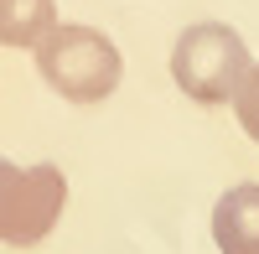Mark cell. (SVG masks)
<instances>
[{
  "label": "cell",
  "mask_w": 259,
  "mask_h": 254,
  "mask_svg": "<svg viewBox=\"0 0 259 254\" xmlns=\"http://www.w3.org/2000/svg\"><path fill=\"white\" fill-rule=\"evenodd\" d=\"M233 114H239L244 135L259 145V62H249V73L239 83V94H233Z\"/></svg>",
  "instance_id": "6"
},
{
  "label": "cell",
  "mask_w": 259,
  "mask_h": 254,
  "mask_svg": "<svg viewBox=\"0 0 259 254\" xmlns=\"http://www.w3.org/2000/svg\"><path fill=\"white\" fill-rule=\"evenodd\" d=\"M57 26L52 0H0V47H36Z\"/></svg>",
  "instance_id": "5"
},
{
  "label": "cell",
  "mask_w": 259,
  "mask_h": 254,
  "mask_svg": "<svg viewBox=\"0 0 259 254\" xmlns=\"http://www.w3.org/2000/svg\"><path fill=\"white\" fill-rule=\"evenodd\" d=\"M36 68L47 78V89L62 94L68 104H104L119 89V47L94 26L78 21H57V26L36 41Z\"/></svg>",
  "instance_id": "1"
},
{
  "label": "cell",
  "mask_w": 259,
  "mask_h": 254,
  "mask_svg": "<svg viewBox=\"0 0 259 254\" xmlns=\"http://www.w3.org/2000/svg\"><path fill=\"white\" fill-rule=\"evenodd\" d=\"M244 73H249V47L223 21H197L171 47V78L197 104H233Z\"/></svg>",
  "instance_id": "2"
},
{
  "label": "cell",
  "mask_w": 259,
  "mask_h": 254,
  "mask_svg": "<svg viewBox=\"0 0 259 254\" xmlns=\"http://www.w3.org/2000/svg\"><path fill=\"white\" fill-rule=\"evenodd\" d=\"M212 239L223 254H259V182H239L218 197Z\"/></svg>",
  "instance_id": "4"
},
{
  "label": "cell",
  "mask_w": 259,
  "mask_h": 254,
  "mask_svg": "<svg viewBox=\"0 0 259 254\" xmlns=\"http://www.w3.org/2000/svg\"><path fill=\"white\" fill-rule=\"evenodd\" d=\"M62 207H68V177L52 161L16 166L0 156V244L31 249L57 228Z\"/></svg>",
  "instance_id": "3"
}]
</instances>
